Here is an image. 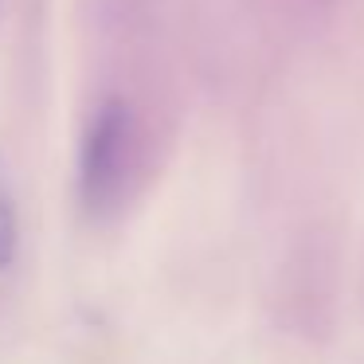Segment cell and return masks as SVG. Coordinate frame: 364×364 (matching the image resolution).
Returning a JSON list of instances; mask_svg holds the SVG:
<instances>
[{
	"label": "cell",
	"instance_id": "obj_1",
	"mask_svg": "<svg viewBox=\"0 0 364 364\" xmlns=\"http://www.w3.org/2000/svg\"><path fill=\"white\" fill-rule=\"evenodd\" d=\"M134 118L122 98H106L95 110L79 153V192L90 212H110L126 192Z\"/></svg>",
	"mask_w": 364,
	"mask_h": 364
},
{
	"label": "cell",
	"instance_id": "obj_2",
	"mask_svg": "<svg viewBox=\"0 0 364 364\" xmlns=\"http://www.w3.org/2000/svg\"><path fill=\"white\" fill-rule=\"evenodd\" d=\"M12 255H16V208L9 192L0 188V267H9Z\"/></svg>",
	"mask_w": 364,
	"mask_h": 364
}]
</instances>
